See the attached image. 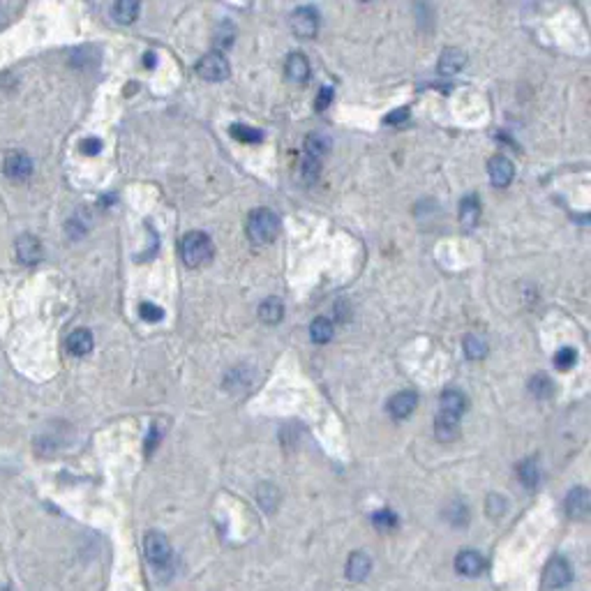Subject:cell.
Wrapping results in <instances>:
<instances>
[{
    "label": "cell",
    "instance_id": "4dcf8cb0",
    "mask_svg": "<svg viewBox=\"0 0 591 591\" xmlns=\"http://www.w3.org/2000/svg\"><path fill=\"white\" fill-rule=\"evenodd\" d=\"M407 118H409V109H398L395 114L386 116L383 123H386V125H398V123H402V121H407Z\"/></svg>",
    "mask_w": 591,
    "mask_h": 591
},
{
    "label": "cell",
    "instance_id": "52a82bcc",
    "mask_svg": "<svg viewBox=\"0 0 591 591\" xmlns=\"http://www.w3.org/2000/svg\"><path fill=\"white\" fill-rule=\"evenodd\" d=\"M573 578V571H571V564L566 562L564 557H555L552 562L548 564L545 569V585L550 589H562L571 582Z\"/></svg>",
    "mask_w": 591,
    "mask_h": 591
},
{
    "label": "cell",
    "instance_id": "7c38bea8",
    "mask_svg": "<svg viewBox=\"0 0 591 591\" xmlns=\"http://www.w3.org/2000/svg\"><path fill=\"white\" fill-rule=\"evenodd\" d=\"M93 344H95V340H93V333H90L88 328L72 330V333L67 335V340H65L67 351L72 353V356H86L88 351H93Z\"/></svg>",
    "mask_w": 591,
    "mask_h": 591
},
{
    "label": "cell",
    "instance_id": "6da1fadb",
    "mask_svg": "<svg viewBox=\"0 0 591 591\" xmlns=\"http://www.w3.org/2000/svg\"><path fill=\"white\" fill-rule=\"evenodd\" d=\"M180 259H183V264L185 266H190V268H199L203 264H208L210 261V257H212V243L206 233H201V231H190V233H185L183 238H180Z\"/></svg>",
    "mask_w": 591,
    "mask_h": 591
},
{
    "label": "cell",
    "instance_id": "d6a6232c",
    "mask_svg": "<svg viewBox=\"0 0 591 591\" xmlns=\"http://www.w3.org/2000/svg\"><path fill=\"white\" fill-rule=\"evenodd\" d=\"M146 65H155V53H146Z\"/></svg>",
    "mask_w": 591,
    "mask_h": 591
},
{
    "label": "cell",
    "instance_id": "83f0119b",
    "mask_svg": "<svg viewBox=\"0 0 591 591\" xmlns=\"http://www.w3.org/2000/svg\"><path fill=\"white\" fill-rule=\"evenodd\" d=\"M139 314H141V319H144V321H162L164 310H162L160 305H155V303H141Z\"/></svg>",
    "mask_w": 591,
    "mask_h": 591
},
{
    "label": "cell",
    "instance_id": "4316f807",
    "mask_svg": "<svg viewBox=\"0 0 591 591\" xmlns=\"http://www.w3.org/2000/svg\"><path fill=\"white\" fill-rule=\"evenodd\" d=\"M231 137L238 141H247V144H257V141H261V132L247 128V125H231Z\"/></svg>",
    "mask_w": 591,
    "mask_h": 591
},
{
    "label": "cell",
    "instance_id": "44dd1931",
    "mask_svg": "<svg viewBox=\"0 0 591 591\" xmlns=\"http://www.w3.org/2000/svg\"><path fill=\"white\" fill-rule=\"evenodd\" d=\"M139 10L141 5L139 3H130V0H121V3H116L111 7V14L118 23H132L134 19L139 17Z\"/></svg>",
    "mask_w": 591,
    "mask_h": 591
},
{
    "label": "cell",
    "instance_id": "2e32d148",
    "mask_svg": "<svg viewBox=\"0 0 591 591\" xmlns=\"http://www.w3.org/2000/svg\"><path fill=\"white\" fill-rule=\"evenodd\" d=\"M17 254L23 264H37L42 259V245L33 236H21L17 243Z\"/></svg>",
    "mask_w": 591,
    "mask_h": 591
},
{
    "label": "cell",
    "instance_id": "ac0fdd59",
    "mask_svg": "<svg viewBox=\"0 0 591 591\" xmlns=\"http://www.w3.org/2000/svg\"><path fill=\"white\" fill-rule=\"evenodd\" d=\"M330 148V139L324 137V134H310V137L305 139V153L307 157H312V160H319L324 162V157Z\"/></svg>",
    "mask_w": 591,
    "mask_h": 591
},
{
    "label": "cell",
    "instance_id": "d4e9b609",
    "mask_svg": "<svg viewBox=\"0 0 591 591\" xmlns=\"http://www.w3.org/2000/svg\"><path fill=\"white\" fill-rule=\"evenodd\" d=\"M575 360H578V351L571 349V346H564V349H559L555 353V358H552V362L559 369H562V372H569V369L575 365Z\"/></svg>",
    "mask_w": 591,
    "mask_h": 591
},
{
    "label": "cell",
    "instance_id": "1f68e13d",
    "mask_svg": "<svg viewBox=\"0 0 591 591\" xmlns=\"http://www.w3.org/2000/svg\"><path fill=\"white\" fill-rule=\"evenodd\" d=\"M374 524H379V527H381V524H388V527H393V524H395V515H393V513H386V510H383V513H376V515H374Z\"/></svg>",
    "mask_w": 591,
    "mask_h": 591
},
{
    "label": "cell",
    "instance_id": "9c48e42d",
    "mask_svg": "<svg viewBox=\"0 0 591 591\" xmlns=\"http://www.w3.org/2000/svg\"><path fill=\"white\" fill-rule=\"evenodd\" d=\"M416 405H419V395H416L414 390H402L398 393V395H393L390 402H388V412L393 419H407V416H412L414 414V409Z\"/></svg>",
    "mask_w": 591,
    "mask_h": 591
},
{
    "label": "cell",
    "instance_id": "4fadbf2b",
    "mask_svg": "<svg viewBox=\"0 0 591 591\" xmlns=\"http://www.w3.org/2000/svg\"><path fill=\"white\" fill-rule=\"evenodd\" d=\"M464 62H467V56H464V51L460 49H444L441 51V58H439V74H458L460 69L464 67Z\"/></svg>",
    "mask_w": 591,
    "mask_h": 591
},
{
    "label": "cell",
    "instance_id": "9a60e30c",
    "mask_svg": "<svg viewBox=\"0 0 591 591\" xmlns=\"http://www.w3.org/2000/svg\"><path fill=\"white\" fill-rule=\"evenodd\" d=\"M285 72L287 79L294 83H303L307 81V76H310V62L303 56V53H291L287 58V65H285Z\"/></svg>",
    "mask_w": 591,
    "mask_h": 591
},
{
    "label": "cell",
    "instance_id": "f546056e",
    "mask_svg": "<svg viewBox=\"0 0 591 591\" xmlns=\"http://www.w3.org/2000/svg\"><path fill=\"white\" fill-rule=\"evenodd\" d=\"M330 100H333V88L324 86V88L319 90V97H317V109H319V111H324V109L330 104Z\"/></svg>",
    "mask_w": 591,
    "mask_h": 591
},
{
    "label": "cell",
    "instance_id": "3957f363",
    "mask_svg": "<svg viewBox=\"0 0 591 591\" xmlns=\"http://www.w3.org/2000/svg\"><path fill=\"white\" fill-rule=\"evenodd\" d=\"M144 552L153 566H167L171 562L173 550L167 536H162L160 531H148L144 538Z\"/></svg>",
    "mask_w": 591,
    "mask_h": 591
},
{
    "label": "cell",
    "instance_id": "d6986e66",
    "mask_svg": "<svg viewBox=\"0 0 591 591\" xmlns=\"http://www.w3.org/2000/svg\"><path fill=\"white\" fill-rule=\"evenodd\" d=\"M480 217V203L476 196H467L460 203V222L467 226V229H474L476 222Z\"/></svg>",
    "mask_w": 591,
    "mask_h": 591
},
{
    "label": "cell",
    "instance_id": "7a4b0ae2",
    "mask_svg": "<svg viewBox=\"0 0 591 591\" xmlns=\"http://www.w3.org/2000/svg\"><path fill=\"white\" fill-rule=\"evenodd\" d=\"M280 229V219L271 208H257L250 212L247 217V236L252 243H271Z\"/></svg>",
    "mask_w": 591,
    "mask_h": 591
},
{
    "label": "cell",
    "instance_id": "30bf717a",
    "mask_svg": "<svg viewBox=\"0 0 591 591\" xmlns=\"http://www.w3.org/2000/svg\"><path fill=\"white\" fill-rule=\"evenodd\" d=\"M455 569H458V573L467 575V578H478L485 571V559L474 552V550H464V552L455 557Z\"/></svg>",
    "mask_w": 591,
    "mask_h": 591
},
{
    "label": "cell",
    "instance_id": "cb8c5ba5",
    "mask_svg": "<svg viewBox=\"0 0 591 591\" xmlns=\"http://www.w3.org/2000/svg\"><path fill=\"white\" fill-rule=\"evenodd\" d=\"M517 474L519 478H522V483L527 487H536L538 485V480H541V471H538V464H536L534 460H524L522 464L517 467Z\"/></svg>",
    "mask_w": 591,
    "mask_h": 591
},
{
    "label": "cell",
    "instance_id": "277c9868",
    "mask_svg": "<svg viewBox=\"0 0 591 591\" xmlns=\"http://www.w3.org/2000/svg\"><path fill=\"white\" fill-rule=\"evenodd\" d=\"M196 74L206 79V81H222V79L229 76V62H226L222 53H208V56H203L196 62Z\"/></svg>",
    "mask_w": 591,
    "mask_h": 591
},
{
    "label": "cell",
    "instance_id": "5b68a950",
    "mask_svg": "<svg viewBox=\"0 0 591 591\" xmlns=\"http://www.w3.org/2000/svg\"><path fill=\"white\" fill-rule=\"evenodd\" d=\"M317 28H319V14L317 10H312V7H298V10L291 14V30L303 37V39H310L317 35Z\"/></svg>",
    "mask_w": 591,
    "mask_h": 591
},
{
    "label": "cell",
    "instance_id": "f1b7e54d",
    "mask_svg": "<svg viewBox=\"0 0 591 591\" xmlns=\"http://www.w3.org/2000/svg\"><path fill=\"white\" fill-rule=\"evenodd\" d=\"M81 151L86 155H97L102 151V141L100 139H83L81 141Z\"/></svg>",
    "mask_w": 591,
    "mask_h": 591
},
{
    "label": "cell",
    "instance_id": "7402d4cb",
    "mask_svg": "<svg viewBox=\"0 0 591 591\" xmlns=\"http://www.w3.org/2000/svg\"><path fill=\"white\" fill-rule=\"evenodd\" d=\"M310 335H312V342L326 344V342L333 340V324H330V321L324 319V317L314 319L312 324H310Z\"/></svg>",
    "mask_w": 591,
    "mask_h": 591
},
{
    "label": "cell",
    "instance_id": "ba28073f",
    "mask_svg": "<svg viewBox=\"0 0 591 591\" xmlns=\"http://www.w3.org/2000/svg\"><path fill=\"white\" fill-rule=\"evenodd\" d=\"M487 173H490V180L496 187H506L515 176V167L508 157L503 155H494L490 162H487Z\"/></svg>",
    "mask_w": 591,
    "mask_h": 591
},
{
    "label": "cell",
    "instance_id": "5bb4252c",
    "mask_svg": "<svg viewBox=\"0 0 591 591\" xmlns=\"http://www.w3.org/2000/svg\"><path fill=\"white\" fill-rule=\"evenodd\" d=\"M566 510H569L571 517H587L589 513V492L587 487H575V490L569 492V499H566Z\"/></svg>",
    "mask_w": 591,
    "mask_h": 591
},
{
    "label": "cell",
    "instance_id": "8fae6325",
    "mask_svg": "<svg viewBox=\"0 0 591 591\" xmlns=\"http://www.w3.org/2000/svg\"><path fill=\"white\" fill-rule=\"evenodd\" d=\"M5 173L12 180H23L33 173V162L26 153H10L5 160Z\"/></svg>",
    "mask_w": 591,
    "mask_h": 591
},
{
    "label": "cell",
    "instance_id": "e0dca14e",
    "mask_svg": "<svg viewBox=\"0 0 591 591\" xmlns=\"http://www.w3.org/2000/svg\"><path fill=\"white\" fill-rule=\"evenodd\" d=\"M369 569H372V562L367 559V555L353 552L349 557V562H346V578L353 580V582H360V580L367 578Z\"/></svg>",
    "mask_w": 591,
    "mask_h": 591
},
{
    "label": "cell",
    "instance_id": "8992f818",
    "mask_svg": "<svg viewBox=\"0 0 591 591\" xmlns=\"http://www.w3.org/2000/svg\"><path fill=\"white\" fill-rule=\"evenodd\" d=\"M464 412H467V398L460 390H444L439 395V419L458 423Z\"/></svg>",
    "mask_w": 591,
    "mask_h": 591
},
{
    "label": "cell",
    "instance_id": "603a6c76",
    "mask_svg": "<svg viewBox=\"0 0 591 591\" xmlns=\"http://www.w3.org/2000/svg\"><path fill=\"white\" fill-rule=\"evenodd\" d=\"M464 351H467L469 358H483L487 353V342L483 335L478 333H469L464 337Z\"/></svg>",
    "mask_w": 591,
    "mask_h": 591
},
{
    "label": "cell",
    "instance_id": "ffe728a7",
    "mask_svg": "<svg viewBox=\"0 0 591 591\" xmlns=\"http://www.w3.org/2000/svg\"><path fill=\"white\" fill-rule=\"evenodd\" d=\"M282 314H285V305H282L280 298H266L259 305V317L266 324H278V321H282Z\"/></svg>",
    "mask_w": 591,
    "mask_h": 591
},
{
    "label": "cell",
    "instance_id": "484cf974",
    "mask_svg": "<svg viewBox=\"0 0 591 591\" xmlns=\"http://www.w3.org/2000/svg\"><path fill=\"white\" fill-rule=\"evenodd\" d=\"M529 393H531L534 398H550V395H552V383H550L548 376L536 374L534 379L529 381Z\"/></svg>",
    "mask_w": 591,
    "mask_h": 591
}]
</instances>
